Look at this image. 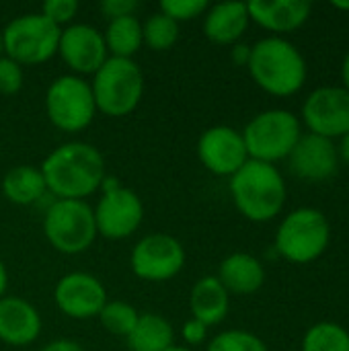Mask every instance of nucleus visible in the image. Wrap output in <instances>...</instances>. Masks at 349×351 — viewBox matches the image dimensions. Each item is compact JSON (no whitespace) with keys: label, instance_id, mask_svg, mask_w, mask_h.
Masks as SVG:
<instances>
[{"label":"nucleus","instance_id":"nucleus-1","mask_svg":"<svg viewBox=\"0 0 349 351\" xmlns=\"http://www.w3.org/2000/svg\"><path fill=\"white\" fill-rule=\"evenodd\" d=\"M47 193L56 199H80L101 191L107 177L101 150L88 142H64L53 148L41 162Z\"/></svg>","mask_w":349,"mask_h":351},{"label":"nucleus","instance_id":"nucleus-2","mask_svg":"<svg viewBox=\"0 0 349 351\" xmlns=\"http://www.w3.org/2000/svg\"><path fill=\"white\" fill-rule=\"evenodd\" d=\"M249 74L253 82L274 97H292L306 82V60L300 49L284 37H263L251 45Z\"/></svg>","mask_w":349,"mask_h":351},{"label":"nucleus","instance_id":"nucleus-3","mask_svg":"<svg viewBox=\"0 0 349 351\" xmlns=\"http://www.w3.org/2000/svg\"><path fill=\"white\" fill-rule=\"evenodd\" d=\"M230 195L234 208L251 222L274 220L286 204V181L276 165L247 160L230 177Z\"/></svg>","mask_w":349,"mask_h":351},{"label":"nucleus","instance_id":"nucleus-4","mask_svg":"<svg viewBox=\"0 0 349 351\" xmlns=\"http://www.w3.org/2000/svg\"><path fill=\"white\" fill-rule=\"evenodd\" d=\"M331 226L327 216L317 208H296L284 216L276 230V253L296 265L317 261L329 247Z\"/></svg>","mask_w":349,"mask_h":351},{"label":"nucleus","instance_id":"nucleus-5","mask_svg":"<svg viewBox=\"0 0 349 351\" xmlns=\"http://www.w3.org/2000/svg\"><path fill=\"white\" fill-rule=\"evenodd\" d=\"M91 90L97 113L107 117H125L140 105L144 97V74L134 60L107 58L93 74Z\"/></svg>","mask_w":349,"mask_h":351},{"label":"nucleus","instance_id":"nucleus-6","mask_svg":"<svg viewBox=\"0 0 349 351\" xmlns=\"http://www.w3.org/2000/svg\"><path fill=\"white\" fill-rule=\"evenodd\" d=\"M241 134L251 160L276 165L290 156L302 136V128L292 111L267 109L249 119Z\"/></svg>","mask_w":349,"mask_h":351},{"label":"nucleus","instance_id":"nucleus-7","mask_svg":"<svg viewBox=\"0 0 349 351\" xmlns=\"http://www.w3.org/2000/svg\"><path fill=\"white\" fill-rule=\"evenodd\" d=\"M43 234L62 255L88 251L99 237L93 208L80 199H53L43 216Z\"/></svg>","mask_w":349,"mask_h":351},{"label":"nucleus","instance_id":"nucleus-8","mask_svg":"<svg viewBox=\"0 0 349 351\" xmlns=\"http://www.w3.org/2000/svg\"><path fill=\"white\" fill-rule=\"evenodd\" d=\"M62 29L41 12H25L14 16L2 29L4 56L19 66H39L58 56Z\"/></svg>","mask_w":349,"mask_h":351},{"label":"nucleus","instance_id":"nucleus-9","mask_svg":"<svg viewBox=\"0 0 349 351\" xmlns=\"http://www.w3.org/2000/svg\"><path fill=\"white\" fill-rule=\"evenodd\" d=\"M45 115L60 132L78 134L86 130L97 115L91 82L74 74H62L51 80L45 90Z\"/></svg>","mask_w":349,"mask_h":351},{"label":"nucleus","instance_id":"nucleus-10","mask_svg":"<svg viewBox=\"0 0 349 351\" xmlns=\"http://www.w3.org/2000/svg\"><path fill=\"white\" fill-rule=\"evenodd\" d=\"M97 234L109 241H123L132 237L144 220V204L140 195L121 185L115 177H105L101 197L93 208Z\"/></svg>","mask_w":349,"mask_h":351},{"label":"nucleus","instance_id":"nucleus-11","mask_svg":"<svg viewBox=\"0 0 349 351\" xmlns=\"http://www.w3.org/2000/svg\"><path fill=\"white\" fill-rule=\"evenodd\" d=\"M185 259V247L179 239L167 232H150L134 245L130 253V267L136 278L163 284L183 271Z\"/></svg>","mask_w":349,"mask_h":351},{"label":"nucleus","instance_id":"nucleus-12","mask_svg":"<svg viewBox=\"0 0 349 351\" xmlns=\"http://www.w3.org/2000/svg\"><path fill=\"white\" fill-rule=\"evenodd\" d=\"M107 300L109 298L103 282L86 271H70L62 276L53 288V302L58 311L74 321L99 317Z\"/></svg>","mask_w":349,"mask_h":351},{"label":"nucleus","instance_id":"nucleus-13","mask_svg":"<svg viewBox=\"0 0 349 351\" xmlns=\"http://www.w3.org/2000/svg\"><path fill=\"white\" fill-rule=\"evenodd\" d=\"M60 60L74 76H93L109 58L103 33L88 23H72L62 29L58 43Z\"/></svg>","mask_w":349,"mask_h":351},{"label":"nucleus","instance_id":"nucleus-14","mask_svg":"<svg viewBox=\"0 0 349 351\" xmlns=\"http://www.w3.org/2000/svg\"><path fill=\"white\" fill-rule=\"evenodd\" d=\"M302 121L309 134L344 138L349 132V93L344 86L315 88L302 105Z\"/></svg>","mask_w":349,"mask_h":351},{"label":"nucleus","instance_id":"nucleus-15","mask_svg":"<svg viewBox=\"0 0 349 351\" xmlns=\"http://www.w3.org/2000/svg\"><path fill=\"white\" fill-rule=\"evenodd\" d=\"M200 162L218 177H232L247 160L243 134L230 125H212L197 140Z\"/></svg>","mask_w":349,"mask_h":351},{"label":"nucleus","instance_id":"nucleus-16","mask_svg":"<svg viewBox=\"0 0 349 351\" xmlns=\"http://www.w3.org/2000/svg\"><path fill=\"white\" fill-rule=\"evenodd\" d=\"M288 160L292 173L298 179L311 183L331 179L339 167V154L335 142L317 134H302L294 150L290 152Z\"/></svg>","mask_w":349,"mask_h":351},{"label":"nucleus","instance_id":"nucleus-17","mask_svg":"<svg viewBox=\"0 0 349 351\" xmlns=\"http://www.w3.org/2000/svg\"><path fill=\"white\" fill-rule=\"evenodd\" d=\"M43 321L39 311L25 298H0V341L10 348H27L41 335Z\"/></svg>","mask_w":349,"mask_h":351},{"label":"nucleus","instance_id":"nucleus-18","mask_svg":"<svg viewBox=\"0 0 349 351\" xmlns=\"http://www.w3.org/2000/svg\"><path fill=\"white\" fill-rule=\"evenodd\" d=\"M247 10L253 23L280 37L282 33L300 29L309 21L313 4L304 0H253L247 2Z\"/></svg>","mask_w":349,"mask_h":351},{"label":"nucleus","instance_id":"nucleus-19","mask_svg":"<svg viewBox=\"0 0 349 351\" xmlns=\"http://www.w3.org/2000/svg\"><path fill=\"white\" fill-rule=\"evenodd\" d=\"M247 2H220L204 14V35L216 45H234L249 27Z\"/></svg>","mask_w":349,"mask_h":351},{"label":"nucleus","instance_id":"nucleus-20","mask_svg":"<svg viewBox=\"0 0 349 351\" xmlns=\"http://www.w3.org/2000/svg\"><path fill=\"white\" fill-rule=\"evenodd\" d=\"M216 278L220 280V284L226 288L228 294L249 296L263 288L265 267L251 253H232L222 259Z\"/></svg>","mask_w":349,"mask_h":351},{"label":"nucleus","instance_id":"nucleus-21","mask_svg":"<svg viewBox=\"0 0 349 351\" xmlns=\"http://www.w3.org/2000/svg\"><path fill=\"white\" fill-rule=\"evenodd\" d=\"M189 311L191 319L204 323L210 329L226 319L230 311V294L216 276H204L191 288Z\"/></svg>","mask_w":349,"mask_h":351},{"label":"nucleus","instance_id":"nucleus-22","mask_svg":"<svg viewBox=\"0 0 349 351\" xmlns=\"http://www.w3.org/2000/svg\"><path fill=\"white\" fill-rule=\"evenodd\" d=\"M2 195L14 204V206H33L37 204L45 193V179L41 175L39 167H31V165H19L6 171V175L2 177Z\"/></svg>","mask_w":349,"mask_h":351},{"label":"nucleus","instance_id":"nucleus-23","mask_svg":"<svg viewBox=\"0 0 349 351\" xmlns=\"http://www.w3.org/2000/svg\"><path fill=\"white\" fill-rule=\"evenodd\" d=\"M125 343L130 351H167L175 346V329L163 315L142 313Z\"/></svg>","mask_w":349,"mask_h":351},{"label":"nucleus","instance_id":"nucleus-24","mask_svg":"<svg viewBox=\"0 0 349 351\" xmlns=\"http://www.w3.org/2000/svg\"><path fill=\"white\" fill-rule=\"evenodd\" d=\"M103 39H105V45H107L109 58L134 60V56L144 45L142 21L136 14L107 21V27L103 31Z\"/></svg>","mask_w":349,"mask_h":351},{"label":"nucleus","instance_id":"nucleus-25","mask_svg":"<svg viewBox=\"0 0 349 351\" xmlns=\"http://www.w3.org/2000/svg\"><path fill=\"white\" fill-rule=\"evenodd\" d=\"M302 351H349V331L333 321L317 323L304 333Z\"/></svg>","mask_w":349,"mask_h":351},{"label":"nucleus","instance_id":"nucleus-26","mask_svg":"<svg viewBox=\"0 0 349 351\" xmlns=\"http://www.w3.org/2000/svg\"><path fill=\"white\" fill-rule=\"evenodd\" d=\"M179 23L163 14L160 10L152 12L146 21H142V39L144 45L152 51H167L179 41Z\"/></svg>","mask_w":349,"mask_h":351},{"label":"nucleus","instance_id":"nucleus-27","mask_svg":"<svg viewBox=\"0 0 349 351\" xmlns=\"http://www.w3.org/2000/svg\"><path fill=\"white\" fill-rule=\"evenodd\" d=\"M140 313L136 311V306H132L130 302L123 300H107V304L103 306V311L99 313V321L101 327L115 337H128L132 333V329L138 323Z\"/></svg>","mask_w":349,"mask_h":351},{"label":"nucleus","instance_id":"nucleus-28","mask_svg":"<svg viewBox=\"0 0 349 351\" xmlns=\"http://www.w3.org/2000/svg\"><path fill=\"white\" fill-rule=\"evenodd\" d=\"M206 351H269L265 341L245 329H228L210 339Z\"/></svg>","mask_w":349,"mask_h":351},{"label":"nucleus","instance_id":"nucleus-29","mask_svg":"<svg viewBox=\"0 0 349 351\" xmlns=\"http://www.w3.org/2000/svg\"><path fill=\"white\" fill-rule=\"evenodd\" d=\"M210 4L206 0H163L158 4V10L179 25L204 16Z\"/></svg>","mask_w":349,"mask_h":351},{"label":"nucleus","instance_id":"nucleus-30","mask_svg":"<svg viewBox=\"0 0 349 351\" xmlns=\"http://www.w3.org/2000/svg\"><path fill=\"white\" fill-rule=\"evenodd\" d=\"M39 12L45 19H49L53 25L64 29V27L72 25L74 16L78 12V2L76 0H45Z\"/></svg>","mask_w":349,"mask_h":351},{"label":"nucleus","instance_id":"nucleus-31","mask_svg":"<svg viewBox=\"0 0 349 351\" xmlns=\"http://www.w3.org/2000/svg\"><path fill=\"white\" fill-rule=\"evenodd\" d=\"M23 66H19L8 56H0V95L10 97L23 88Z\"/></svg>","mask_w":349,"mask_h":351},{"label":"nucleus","instance_id":"nucleus-32","mask_svg":"<svg viewBox=\"0 0 349 351\" xmlns=\"http://www.w3.org/2000/svg\"><path fill=\"white\" fill-rule=\"evenodd\" d=\"M138 2L136 0H103L99 4L101 12L105 14L107 21H113V19H119V16H130V14H136L138 10Z\"/></svg>","mask_w":349,"mask_h":351},{"label":"nucleus","instance_id":"nucleus-33","mask_svg":"<svg viewBox=\"0 0 349 351\" xmlns=\"http://www.w3.org/2000/svg\"><path fill=\"white\" fill-rule=\"evenodd\" d=\"M181 337L185 341V348H197L202 346L206 339H208V327L195 319H189L183 323V329H181Z\"/></svg>","mask_w":349,"mask_h":351},{"label":"nucleus","instance_id":"nucleus-34","mask_svg":"<svg viewBox=\"0 0 349 351\" xmlns=\"http://www.w3.org/2000/svg\"><path fill=\"white\" fill-rule=\"evenodd\" d=\"M230 47H232V49H230L232 62H234L237 66H247V64H249V58H251V45L239 41V43H234V45H230Z\"/></svg>","mask_w":349,"mask_h":351},{"label":"nucleus","instance_id":"nucleus-35","mask_svg":"<svg viewBox=\"0 0 349 351\" xmlns=\"http://www.w3.org/2000/svg\"><path fill=\"white\" fill-rule=\"evenodd\" d=\"M39 351H84V348L74 339H53L45 343Z\"/></svg>","mask_w":349,"mask_h":351},{"label":"nucleus","instance_id":"nucleus-36","mask_svg":"<svg viewBox=\"0 0 349 351\" xmlns=\"http://www.w3.org/2000/svg\"><path fill=\"white\" fill-rule=\"evenodd\" d=\"M341 142H339V148H337V154H339V158L346 162L349 167V132L344 136V138H339Z\"/></svg>","mask_w":349,"mask_h":351},{"label":"nucleus","instance_id":"nucleus-37","mask_svg":"<svg viewBox=\"0 0 349 351\" xmlns=\"http://www.w3.org/2000/svg\"><path fill=\"white\" fill-rule=\"evenodd\" d=\"M6 290H8V271H6L4 261L0 259V298L6 296Z\"/></svg>","mask_w":349,"mask_h":351},{"label":"nucleus","instance_id":"nucleus-38","mask_svg":"<svg viewBox=\"0 0 349 351\" xmlns=\"http://www.w3.org/2000/svg\"><path fill=\"white\" fill-rule=\"evenodd\" d=\"M341 80H344V88L349 93V51L344 58V64H341Z\"/></svg>","mask_w":349,"mask_h":351},{"label":"nucleus","instance_id":"nucleus-39","mask_svg":"<svg viewBox=\"0 0 349 351\" xmlns=\"http://www.w3.org/2000/svg\"><path fill=\"white\" fill-rule=\"evenodd\" d=\"M333 8H337V10H349V2H344V0L333 2Z\"/></svg>","mask_w":349,"mask_h":351},{"label":"nucleus","instance_id":"nucleus-40","mask_svg":"<svg viewBox=\"0 0 349 351\" xmlns=\"http://www.w3.org/2000/svg\"><path fill=\"white\" fill-rule=\"evenodd\" d=\"M167 351H195V350H191V348H185V346H173V348H169Z\"/></svg>","mask_w":349,"mask_h":351},{"label":"nucleus","instance_id":"nucleus-41","mask_svg":"<svg viewBox=\"0 0 349 351\" xmlns=\"http://www.w3.org/2000/svg\"><path fill=\"white\" fill-rule=\"evenodd\" d=\"M0 56H4V45H2V29H0Z\"/></svg>","mask_w":349,"mask_h":351}]
</instances>
